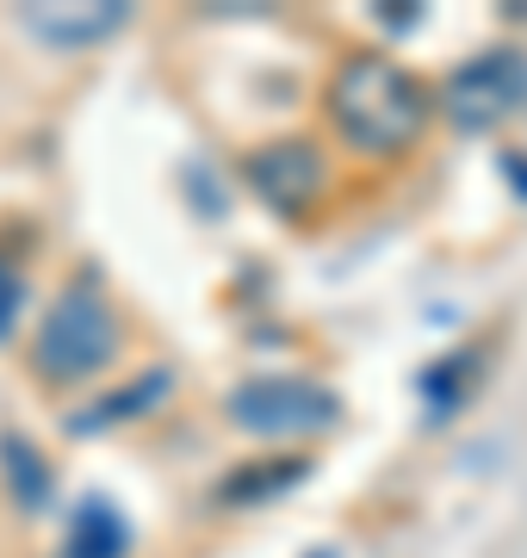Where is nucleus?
Returning <instances> with one entry per match:
<instances>
[{
	"mask_svg": "<svg viewBox=\"0 0 527 558\" xmlns=\"http://www.w3.org/2000/svg\"><path fill=\"white\" fill-rule=\"evenodd\" d=\"M428 119H434V87L397 57L354 50L329 75V124L342 131L354 156H372V161L404 156L428 131Z\"/></svg>",
	"mask_w": 527,
	"mask_h": 558,
	"instance_id": "obj_1",
	"label": "nucleus"
},
{
	"mask_svg": "<svg viewBox=\"0 0 527 558\" xmlns=\"http://www.w3.org/2000/svg\"><path fill=\"white\" fill-rule=\"evenodd\" d=\"M124 354V317L106 299L100 279H69L57 299L44 304L38 336H32V373L44 385H82L106 373Z\"/></svg>",
	"mask_w": 527,
	"mask_h": 558,
	"instance_id": "obj_2",
	"label": "nucleus"
},
{
	"mask_svg": "<svg viewBox=\"0 0 527 558\" xmlns=\"http://www.w3.org/2000/svg\"><path fill=\"white\" fill-rule=\"evenodd\" d=\"M230 422L255 440H305L342 422V398L317 379H292V373H261L230 391Z\"/></svg>",
	"mask_w": 527,
	"mask_h": 558,
	"instance_id": "obj_3",
	"label": "nucleus"
},
{
	"mask_svg": "<svg viewBox=\"0 0 527 558\" xmlns=\"http://www.w3.org/2000/svg\"><path fill=\"white\" fill-rule=\"evenodd\" d=\"M522 100H527V57L515 44L478 50V57L459 62L453 81H446V119L459 124V131H490V124H503Z\"/></svg>",
	"mask_w": 527,
	"mask_h": 558,
	"instance_id": "obj_4",
	"label": "nucleus"
},
{
	"mask_svg": "<svg viewBox=\"0 0 527 558\" xmlns=\"http://www.w3.org/2000/svg\"><path fill=\"white\" fill-rule=\"evenodd\" d=\"M248 186L261 193L280 218L292 211H305V205L323 199L329 186V156L317 149L310 137H280V143H261L255 156H248Z\"/></svg>",
	"mask_w": 527,
	"mask_h": 558,
	"instance_id": "obj_5",
	"label": "nucleus"
},
{
	"mask_svg": "<svg viewBox=\"0 0 527 558\" xmlns=\"http://www.w3.org/2000/svg\"><path fill=\"white\" fill-rule=\"evenodd\" d=\"M25 32L44 44H57V50H87V44H106L131 20V7L124 0H106V7H82V0H69V7H25L20 13Z\"/></svg>",
	"mask_w": 527,
	"mask_h": 558,
	"instance_id": "obj_6",
	"label": "nucleus"
},
{
	"mask_svg": "<svg viewBox=\"0 0 527 558\" xmlns=\"http://www.w3.org/2000/svg\"><path fill=\"white\" fill-rule=\"evenodd\" d=\"M124 553H131V521H124L106 497H94L82 515H75V534H69L62 558H124Z\"/></svg>",
	"mask_w": 527,
	"mask_h": 558,
	"instance_id": "obj_7",
	"label": "nucleus"
},
{
	"mask_svg": "<svg viewBox=\"0 0 527 558\" xmlns=\"http://www.w3.org/2000/svg\"><path fill=\"white\" fill-rule=\"evenodd\" d=\"M305 478V465H285V459H273V465H248V472H236V478L223 484V502H273V490H285V484Z\"/></svg>",
	"mask_w": 527,
	"mask_h": 558,
	"instance_id": "obj_8",
	"label": "nucleus"
},
{
	"mask_svg": "<svg viewBox=\"0 0 527 558\" xmlns=\"http://www.w3.org/2000/svg\"><path fill=\"white\" fill-rule=\"evenodd\" d=\"M0 465H7V478H13V497H20L25 509H44V497H50V472H44L38 459H32V447H25L20 435L7 440Z\"/></svg>",
	"mask_w": 527,
	"mask_h": 558,
	"instance_id": "obj_9",
	"label": "nucleus"
},
{
	"mask_svg": "<svg viewBox=\"0 0 527 558\" xmlns=\"http://www.w3.org/2000/svg\"><path fill=\"white\" fill-rule=\"evenodd\" d=\"M25 304H32V286H25V274L13 267V260L0 255V341H13V329H20Z\"/></svg>",
	"mask_w": 527,
	"mask_h": 558,
	"instance_id": "obj_10",
	"label": "nucleus"
}]
</instances>
